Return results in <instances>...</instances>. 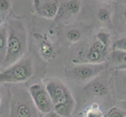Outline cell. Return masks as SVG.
Instances as JSON below:
<instances>
[{"mask_svg": "<svg viewBox=\"0 0 126 117\" xmlns=\"http://www.w3.org/2000/svg\"><path fill=\"white\" fill-rule=\"evenodd\" d=\"M6 26L7 50L2 65L5 69L22 59L28 48L27 29L23 21L13 18L9 20Z\"/></svg>", "mask_w": 126, "mask_h": 117, "instance_id": "cell-1", "label": "cell"}, {"mask_svg": "<svg viewBox=\"0 0 126 117\" xmlns=\"http://www.w3.org/2000/svg\"><path fill=\"white\" fill-rule=\"evenodd\" d=\"M45 87L52 100L53 111L61 117H70L75 110V100L68 87L56 78L47 80Z\"/></svg>", "mask_w": 126, "mask_h": 117, "instance_id": "cell-2", "label": "cell"}, {"mask_svg": "<svg viewBox=\"0 0 126 117\" xmlns=\"http://www.w3.org/2000/svg\"><path fill=\"white\" fill-rule=\"evenodd\" d=\"M33 73L32 58L30 55L24 56L19 61L0 72V84L24 82L30 79Z\"/></svg>", "mask_w": 126, "mask_h": 117, "instance_id": "cell-3", "label": "cell"}, {"mask_svg": "<svg viewBox=\"0 0 126 117\" xmlns=\"http://www.w3.org/2000/svg\"><path fill=\"white\" fill-rule=\"evenodd\" d=\"M107 63H76L75 65L66 68L65 76L68 80L85 83L93 80L99 73H101L107 68Z\"/></svg>", "mask_w": 126, "mask_h": 117, "instance_id": "cell-4", "label": "cell"}, {"mask_svg": "<svg viewBox=\"0 0 126 117\" xmlns=\"http://www.w3.org/2000/svg\"><path fill=\"white\" fill-rule=\"evenodd\" d=\"M16 91L11 102L10 117H39L38 110L29 92L23 89Z\"/></svg>", "mask_w": 126, "mask_h": 117, "instance_id": "cell-5", "label": "cell"}, {"mask_svg": "<svg viewBox=\"0 0 126 117\" xmlns=\"http://www.w3.org/2000/svg\"><path fill=\"white\" fill-rule=\"evenodd\" d=\"M94 41L85 52L83 63H102L105 62L108 49L110 45L109 34L105 31H99L95 35Z\"/></svg>", "mask_w": 126, "mask_h": 117, "instance_id": "cell-6", "label": "cell"}, {"mask_svg": "<svg viewBox=\"0 0 126 117\" xmlns=\"http://www.w3.org/2000/svg\"><path fill=\"white\" fill-rule=\"evenodd\" d=\"M28 92L38 110L42 113H50L53 111V105L46 87L41 84L30 86Z\"/></svg>", "mask_w": 126, "mask_h": 117, "instance_id": "cell-7", "label": "cell"}, {"mask_svg": "<svg viewBox=\"0 0 126 117\" xmlns=\"http://www.w3.org/2000/svg\"><path fill=\"white\" fill-rule=\"evenodd\" d=\"M34 11L38 16L46 19H53L59 12V3L57 1H34Z\"/></svg>", "mask_w": 126, "mask_h": 117, "instance_id": "cell-8", "label": "cell"}, {"mask_svg": "<svg viewBox=\"0 0 126 117\" xmlns=\"http://www.w3.org/2000/svg\"><path fill=\"white\" fill-rule=\"evenodd\" d=\"M114 83L118 98H120V100H126V70H116Z\"/></svg>", "mask_w": 126, "mask_h": 117, "instance_id": "cell-9", "label": "cell"}, {"mask_svg": "<svg viewBox=\"0 0 126 117\" xmlns=\"http://www.w3.org/2000/svg\"><path fill=\"white\" fill-rule=\"evenodd\" d=\"M88 88L93 96H95L96 98L106 96L108 92V87L103 81L94 80L89 84Z\"/></svg>", "mask_w": 126, "mask_h": 117, "instance_id": "cell-10", "label": "cell"}, {"mask_svg": "<svg viewBox=\"0 0 126 117\" xmlns=\"http://www.w3.org/2000/svg\"><path fill=\"white\" fill-rule=\"evenodd\" d=\"M7 50V26H0V65H2L5 60Z\"/></svg>", "mask_w": 126, "mask_h": 117, "instance_id": "cell-11", "label": "cell"}, {"mask_svg": "<svg viewBox=\"0 0 126 117\" xmlns=\"http://www.w3.org/2000/svg\"><path fill=\"white\" fill-rule=\"evenodd\" d=\"M110 60L117 66L126 65V52L113 50L110 54Z\"/></svg>", "mask_w": 126, "mask_h": 117, "instance_id": "cell-12", "label": "cell"}, {"mask_svg": "<svg viewBox=\"0 0 126 117\" xmlns=\"http://www.w3.org/2000/svg\"><path fill=\"white\" fill-rule=\"evenodd\" d=\"M84 117H104V115L99 104L94 102L85 109Z\"/></svg>", "mask_w": 126, "mask_h": 117, "instance_id": "cell-13", "label": "cell"}, {"mask_svg": "<svg viewBox=\"0 0 126 117\" xmlns=\"http://www.w3.org/2000/svg\"><path fill=\"white\" fill-rule=\"evenodd\" d=\"M97 17L102 23H110L112 18V12L110 7L107 6H100L97 10Z\"/></svg>", "mask_w": 126, "mask_h": 117, "instance_id": "cell-14", "label": "cell"}, {"mask_svg": "<svg viewBox=\"0 0 126 117\" xmlns=\"http://www.w3.org/2000/svg\"><path fill=\"white\" fill-rule=\"evenodd\" d=\"M63 10L68 14H77L81 10V2L79 1H67L63 4Z\"/></svg>", "mask_w": 126, "mask_h": 117, "instance_id": "cell-15", "label": "cell"}, {"mask_svg": "<svg viewBox=\"0 0 126 117\" xmlns=\"http://www.w3.org/2000/svg\"><path fill=\"white\" fill-rule=\"evenodd\" d=\"M104 117H126V112L119 107H112L107 112Z\"/></svg>", "mask_w": 126, "mask_h": 117, "instance_id": "cell-16", "label": "cell"}, {"mask_svg": "<svg viewBox=\"0 0 126 117\" xmlns=\"http://www.w3.org/2000/svg\"><path fill=\"white\" fill-rule=\"evenodd\" d=\"M67 38L70 42L75 43V42H78L80 41V39L81 38V34L79 30L71 29L67 32Z\"/></svg>", "mask_w": 126, "mask_h": 117, "instance_id": "cell-17", "label": "cell"}, {"mask_svg": "<svg viewBox=\"0 0 126 117\" xmlns=\"http://www.w3.org/2000/svg\"><path fill=\"white\" fill-rule=\"evenodd\" d=\"M114 50H120L126 52V36L117 40L114 44Z\"/></svg>", "mask_w": 126, "mask_h": 117, "instance_id": "cell-18", "label": "cell"}, {"mask_svg": "<svg viewBox=\"0 0 126 117\" xmlns=\"http://www.w3.org/2000/svg\"><path fill=\"white\" fill-rule=\"evenodd\" d=\"M10 9V1H7V0H0V16H2L7 14Z\"/></svg>", "mask_w": 126, "mask_h": 117, "instance_id": "cell-19", "label": "cell"}, {"mask_svg": "<svg viewBox=\"0 0 126 117\" xmlns=\"http://www.w3.org/2000/svg\"><path fill=\"white\" fill-rule=\"evenodd\" d=\"M120 14H121V17L123 19L124 22L126 23V5L121 7L120 10Z\"/></svg>", "mask_w": 126, "mask_h": 117, "instance_id": "cell-20", "label": "cell"}, {"mask_svg": "<svg viewBox=\"0 0 126 117\" xmlns=\"http://www.w3.org/2000/svg\"><path fill=\"white\" fill-rule=\"evenodd\" d=\"M120 108L126 112V100H120L119 102Z\"/></svg>", "mask_w": 126, "mask_h": 117, "instance_id": "cell-21", "label": "cell"}, {"mask_svg": "<svg viewBox=\"0 0 126 117\" xmlns=\"http://www.w3.org/2000/svg\"><path fill=\"white\" fill-rule=\"evenodd\" d=\"M116 70H126V65H122V66H116Z\"/></svg>", "mask_w": 126, "mask_h": 117, "instance_id": "cell-22", "label": "cell"}, {"mask_svg": "<svg viewBox=\"0 0 126 117\" xmlns=\"http://www.w3.org/2000/svg\"><path fill=\"white\" fill-rule=\"evenodd\" d=\"M2 24H3V18L0 16V26L2 25Z\"/></svg>", "mask_w": 126, "mask_h": 117, "instance_id": "cell-23", "label": "cell"}]
</instances>
